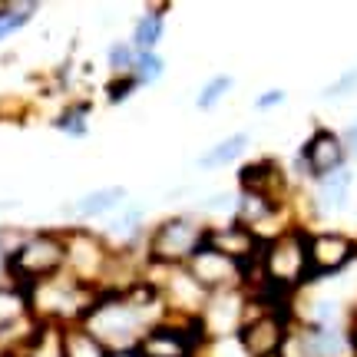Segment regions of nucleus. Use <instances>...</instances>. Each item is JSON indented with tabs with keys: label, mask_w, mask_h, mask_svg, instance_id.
Instances as JSON below:
<instances>
[{
	"label": "nucleus",
	"mask_w": 357,
	"mask_h": 357,
	"mask_svg": "<svg viewBox=\"0 0 357 357\" xmlns=\"http://www.w3.org/2000/svg\"><path fill=\"white\" fill-rule=\"evenodd\" d=\"M205 231H208V222L189 215V212L159 218L146 231L142 261L146 268H185L189 258L205 245Z\"/></svg>",
	"instance_id": "f257e3e1"
},
{
	"label": "nucleus",
	"mask_w": 357,
	"mask_h": 357,
	"mask_svg": "<svg viewBox=\"0 0 357 357\" xmlns=\"http://www.w3.org/2000/svg\"><path fill=\"white\" fill-rule=\"evenodd\" d=\"M66 271V229H30L26 242L7 258V278L17 288H37Z\"/></svg>",
	"instance_id": "f03ea898"
},
{
	"label": "nucleus",
	"mask_w": 357,
	"mask_h": 357,
	"mask_svg": "<svg viewBox=\"0 0 357 357\" xmlns=\"http://www.w3.org/2000/svg\"><path fill=\"white\" fill-rule=\"evenodd\" d=\"M30 298V314L40 324H53V328H70V324H83L89 314V307L96 305L100 291L83 288L79 281L70 275H56V278L43 281L37 288L26 291Z\"/></svg>",
	"instance_id": "7ed1b4c3"
},
{
	"label": "nucleus",
	"mask_w": 357,
	"mask_h": 357,
	"mask_svg": "<svg viewBox=\"0 0 357 357\" xmlns=\"http://www.w3.org/2000/svg\"><path fill=\"white\" fill-rule=\"evenodd\" d=\"M63 229H66V275L79 281L83 288L102 291L116 252L106 245V238L96 229H86V225H63Z\"/></svg>",
	"instance_id": "20e7f679"
},
{
	"label": "nucleus",
	"mask_w": 357,
	"mask_h": 357,
	"mask_svg": "<svg viewBox=\"0 0 357 357\" xmlns=\"http://www.w3.org/2000/svg\"><path fill=\"white\" fill-rule=\"evenodd\" d=\"M261 268L265 281L278 291L291 294L294 288L307 284V229L294 225L275 242H268L261 252Z\"/></svg>",
	"instance_id": "39448f33"
},
{
	"label": "nucleus",
	"mask_w": 357,
	"mask_h": 357,
	"mask_svg": "<svg viewBox=\"0 0 357 357\" xmlns=\"http://www.w3.org/2000/svg\"><path fill=\"white\" fill-rule=\"evenodd\" d=\"M146 278L159 288V298L166 305V318H185V321L202 318L208 291L192 278L185 268H146Z\"/></svg>",
	"instance_id": "423d86ee"
},
{
	"label": "nucleus",
	"mask_w": 357,
	"mask_h": 357,
	"mask_svg": "<svg viewBox=\"0 0 357 357\" xmlns=\"http://www.w3.org/2000/svg\"><path fill=\"white\" fill-rule=\"evenodd\" d=\"M291 334V318L275 311H245L242 331L235 334V344L245 357H281V347Z\"/></svg>",
	"instance_id": "0eeeda50"
},
{
	"label": "nucleus",
	"mask_w": 357,
	"mask_h": 357,
	"mask_svg": "<svg viewBox=\"0 0 357 357\" xmlns=\"http://www.w3.org/2000/svg\"><path fill=\"white\" fill-rule=\"evenodd\" d=\"M357 261V238L344 231H307V281L331 278Z\"/></svg>",
	"instance_id": "6e6552de"
},
{
	"label": "nucleus",
	"mask_w": 357,
	"mask_h": 357,
	"mask_svg": "<svg viewBox=\"0 0 357 357\" xmlns=\"http://www.w3.org/2000/svg\"><path fill=\"white\" fill-rule=\"evenodd\" d=\"M245 311H248V294L242 288L208 294L202 318H199L205 341H229V337H235L245 324Z\"/></svg>",
	"instance_id": "1a4fd4ad"
},
{
	"label": "nucleus",
	"mask_w": 357,
	"mask_h": 357,
	"mask_svg": "<svg viewBox=\"0 0 357 357\" xmlns=\"http://www.w3.org/2000/svg\"><path fill=\"white\" fill-rule=\"evenodd\" d=\"M298 166H301V172H305L307 178H314V182H321V178L331 176V172L347 169V146H344V139H341L334 129L318 126L311 136H307L305 146H301Z\"/></svg>",
	"instance_id": "9d476101"
},
{
	"label": "nucleus",
	"mask_w": 357,
	"mask_h": 357,
	"mask_svg": "<svg viewBox=\"0 0 357 357\" xmlns=\"http://www.w3.org/2000/svg\"><path fill=\"white\" fill-rule=\"evenodd\" d=\"M185 271H189L192 278L199 281L208 294H215V291H235V288H242V271L245 268L238 265V261L225 258L222 252H215V248L202 245V248L189 258Z\"/></svg>",
	"instance_id": "9b49d317"
},
{
	"label": "nucleus",
	"mask_w": 357,
	"mask_h": 357,
	"mask_svg": "<svg viewBox=\"0 0 357 357\" xmlns=\"http://www.w3.org/2000/svg\"><path fill=\"white\" fill-rule=\"evenodd\" d=\"M149 212L142 202H126L113 218H106V229H100V235L106 238V245L113 248L116 255H132L142 252L146 231H149Z\"/></svg>",
	"instance_id": "f8f14e48"
},
{
	"label": "nucleus",
	"mask_w": 357,
	"mask_h": 357,
	"mask_svg": "<svg viewBox=\"0 0 357 357\" xmlns=\"http://www.w3.org/2000/svg\"><path fill=\"white\" fill-rule=\"evenodd\" d=\"M205 245L215 248V252H222V255L231 258V261H238L242 268H248L252 261H258L261 252H265V242H258L255 231L238 225L235 218H231V222H222V225H208V231H205Z\"/></svg>",
	"instance_id": "ddd939ff"
},
{
	"label": "nucleus",
	"mask_w": 357,
	"mask_h": 357,
	"mask_svg": "<svg viewBox=\"0 0 357 357\" xmlns=\"http://www.w3.org/2000/svg\"><path fill=\"white\" fill-rule=\"evenodd\" d=\"M129 202L126 185H100V189L83 192L73 205H66V215L73 218V225H86V222H100V218H113L123 205Z\"/></svg>",
	"instance_id": "4468645a"
},
{
	"label": "nucleus",
	"mask_w": 357,
	"mask_h": 357,
	"mask_svg": "<svg viewBox=\"0 0 357 357\" xmlns=\"http://www.w3.org/2000/svg\"><path fill=\"white\" fill-rule=\"evenodd\" d=\"M238 189L242 192H261V195H271V199H284V189H288V178L281 172V166L275 159H252L238 169Z\"/></svg>",
	"instance_id": "2eb2a0df"
},
{
	"label": "nucleus",
	"mask_w": 357,
	"mask_h": 357,
	"mask_svg": "<svg viewBox=\"0 0 357 357\" xmlns=\"http://www.w3.org/2000/svg\"><path fill=\"white\" fill-rule=\"evenodd\" d=\"M351 185H354V172L351 169H341V172H331L318 182L314 189V208L321 215H334L347 205V195H351Z\"/></svg>",
	"instance_id": "dca6fc26"
},
{
	"label": "nucleus",
	"mask_w": 357,
	"mask_h": 357,
	"mask_svg": "<svg viewBox=\"0 0 357 357\" xmlns=\"http://www.w3.org/2000/svg\"><path fill=\"white\" fill-rule=\"evenodd\" d=\"M166 37V7H149V10L136 17L129 43L136 47V53H159V43Z\"/></svg>",
	"instance_id": "f3484780"
},
{
	"label": "nucleus",
	"mask_w": 357,
	"mask_h": 357,
	"mask_svg": "<svg viewBox=\"0 0 357 357\" xmlns=\"http://www.w3.org/2000/svg\"><path fill=\"white\" fill-rule=\"evenodd\" d=\"M252 146V136L248 132H231L225 139H218L215 146H208L199 159H195V166L205 169V172H215V169H225L231 166L235 159H242V153Z\"/></svg>",
	"instance_id": "a211bd4d"
},
{
	"label": "nucleus",
	"mask_w": 357,
	"mask_h": 357,
	"mask_svg": "<svg viewBox=\"0 0 357 357\" xmlns=\"http://www.w3.org/2000/svg\"><path fill=\"white\" fill-rule=\"evenodd\" d=\"M89 113H93V102L89 100H73L53 116L50 126L56 129V132L70 136V139H86L89 136Z\"/></svg>",
	"instance_id": "6ab92c4d"
},
{
	"label": "nucleus",
	"mask_w": 357,
	"mask_h": 357,
	"mask_svg": "<svg viewBox=\"0 0 357 357\" xmlns=\"http://www.w3.org/2000/svg\"><path fill=\"white\" fill-rule=\"evenodd\" d=\"M60 357H109V351L83 324H70L60 328Z\"/></svg>",
	"instance_id": "aec40b11"
},
{
	"label": "nucleus",
	"mask_w": 357,
	"mask_h": 357,
	"mask_svg": "<svg viewBox=\"0 0 357 357\" xmlns=\"http://www.w3.org/2000/svg\"><path fill=\"white\" fill-rule=\"evenodd\" d=\"M33 318L30 314V298H26L24 288H17L10 281H3L0 284V331L3 328H13V324H20V321Z\"/></svg>",
	"instance_id": "412c9836"
},
{
	"label": "nucleus",
	"mask_w": 357,
	"mask_h": 357,
	"mask_svg": "<svg viewBox=\"0 0 357 357\" xmlns=\"http://www.w3.org/2000/svg\"><path fill=\"white\" fill-rule=\"evenodd\" d=\"M33 13H40V3H0V40L24 30L33 20Z\"/></svg>",
	"instance_id": "4be33fe9"
},
{
	"label": "nucleus",
	"mask_w": 357,
	"mask_h": 357,
	"mask_svg": "<svg viewBox=\"0 0 357 357\" xmlns=\"http://www.w3.org/2000/svg\"><path fill=\"white\" fill-rule=\"evenodd\" d=\"M231 86H235V77L231 73H215V77H208L202 83V89H199V96H195V109H215L218 102L225 100L231 93Z\"/></svg>",
	"instance_id": "5701e85b"
},
{
	"label": "nucleus",
	"mask_w": 357,
	"mask_h": 357,
	"mask_svg": "<svg viewBox=\"0 0 357 357\" xmlns=\"http://www.w3.org/2000/svg\"><path fill=\"white\" fill-rule=\"evenodd\" d=\"M136 47L129 43L126 37L113 40L109 47H106V66H109V77H129L132 73V66H136Z\"/></svg>",
	"instance_id": "b1692460"
},
{
	"label": "nucleus",
	"mask_w": 357,
	"mask_h": 357,
	"mask_svg": "<svg viewBox=\"0 0 357 357\" xmlns=\"http://www.w3.org/2000/svg\"><path fill=\"white\" fill-rule=\"evenodd\" d=\"M129 77L136 79V86L146 89L159 83V79L166 77V60H162V53H139L136 56V66H132V73Z\"/></svg>",
	"instance_id": "393cba45"
},
{
	"label": "nucleus",
	"mask_w": 357,
	"mask_h": 357,
	"mask_svg": "<svg viewBox=\"0 0 357 357\" xmlns=\"http://www.w3.org/2000/svg\"><path fill=\"white\" fill-rule=\"evenodd\" d=\"M136 79L132 77H109L106 83H102V96H106V102L109 106H123V102L136 93Z\"/></svg>",
	"instance_id": "a878e982"
},
{
	"label": "nucleus",
	"mask_w": 357,
	"mask_h": 357,
	"mask_svg": "<svg viewBox=\"0 0 357 357\" xmlns=\"http://www.w3.org/2000/svg\"><path fill=\"white\" fill-rule=\"evenodd\" d=\"M235 202H238V195H231V192H212L202 199L199 208L205 215H235Z\"/></svg>",
	"instance_id": "bb28decb"
},
{
	"label": "nucleus",
	"mask_w": 357,
	"mask_h": 357,
	"mask_svg": "<svg viewBox=\"0 0 357 357\" xmlns=\"http://www.w3.org/2000/svg\"><path fill=\"white\" fill-rule=\"evenodd\" d=\"M351 93H357V66L344 70V73L334 79L331 86L324 89V100H341V96H351Z\"/></svg>",
	"instance_id": "cd10ccee"
},
{
	"label": "nucleus",
	"mask_w": 357,
	"mask_h": 357,
	"mask_svg": "<svg viewBox=\"0 0 357 357\" xmlns=\"http://www.w3.org/2000/svg\"><path fill=\"white\" fill-rule=\"evenodd\" d=\"M284 100H288L284 89H265V93L255 100V109H275V106H281Z\"/></svg>",
	"instance_id": "c85d7f7f"
},
{
	"label": "nucleus",
	"mask_w": 357,
	"mask_h": 357,
	"mask_svg": "<svg viewBox=\"0 0 357 357\" xmlns=\"http://www.w3.org/2000/svg\"><path fill=\"white\" fill-rule=\"evenodd\" d=\"M341 139H344V146H347V155H357V119L344 129V136H341Z\"/></svg>",
	"instance_id": "c756f323"
},
{
	"label": "nucleus",
	"mask_w": 357,
	"mask_h": 357,
	"mask_svg": "<svg viewBox=\"0 0 357 357\" xmlns=\"http://www.w3.org/2000/svg\"><path fill=\"white\" fill-rule=\"evenodd\" d=\"M3 281H10V278H7V252L0 248V284H3Z\"/></svg>",
	"instance_id": "7c9ffc66"
},
{
	"label": "nucleus",
	"mask_w": 357,
	"mask_h": 357,
	"mask_svg": "<svg viewBox=\"0 0 357 357\" xmlns=\"http://www.w3.org/2000/svg\"><path fill=\"white\" fill-rule=\"evenodd\" d=\"M109 357H139V351H109Z\"/></svg>",
	"instance_id": "2f4dec72"
},
{
	"label": "nucleus",
	"mask_w": 357,
	"mask_h": 357,
	"mask_svg": "<svg viewBox=\"0 0 357 357\" xmlns=\"http://www.w3.org/2000/svg\"><path fill=\"white\" fill-rule=\"evenodd\" d=\"M354 357H357V354H354Z\"/></svg>",
	"instance_id": "473e14b6"
}]
</instances>
